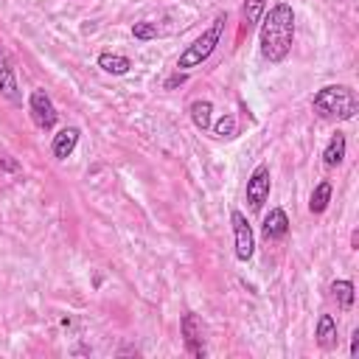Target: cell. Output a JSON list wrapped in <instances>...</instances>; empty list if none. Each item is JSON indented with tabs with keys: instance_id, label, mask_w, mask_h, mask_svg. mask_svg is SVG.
<instances>
[{
	"instance_id": "6da1fadb",
	"label": "cell",
	"mask_w": 359,
	"mask_h": 359,
	"mask_svg": "<svg viewBox=\"0 0 359 359\" xmlns=\"http://www.w3.org/2000/svg\"><path fill=\"white\" fill-rule=\"evenodd\" d=\"M261 31H258V48L261 56L272 65L283 62L292 50L294 42V11L289 3H275L261 20Z\"/></svg>"
},
{
	"instance_id": "7a4b0ae2",
	"label": "cell",
	"mask_w": 359,
	"mask_h": 359,
	"mask_svg": "<svg viewBox=\"0 0 359 359\" xmlns=\"http://www.w3.org/2000/svg\"><path fill=\"white\" fill-rule=\"evenodd\" d=\"M311 109L323 121H351L359 112V98L356 90H351L348 84H325L314 93Z\"/></svg>"
},
{
	"instance_id": "3957f363",
	"label": "cell",
	"mask_w": 359,
	"mask_h": 359,
	"mask_svg": "<svg viewBox=\"0 0 359 359\" xmlns=\"http://www.w3.org/2000/svg\"><path fill=\"white\" fill-rule=\"evenodd\" d=\"M224 22H227V14H216L213 17V22L180 53V59H177V70H191V67H199L213 50H216V45L222 42V34H224Z\"/></svg>"
},
{
	"instance_id": "277c9868",
	"label": "cell",
	"mask_w": 359,
	"mask_h": 359,
	"mask_svg": "<svg viewBox=\"0 0 359 359\" xmlns=\"http://www.w3.org/2000/svg\"><path fill=\"white\" fill-rule=\"evenodd\" d=\"M28 115H31L34 126L42 129V132H50L59 121V112H56V107H53V101L45 90H34L28 95Z\"/></svg>"
},
{
	"instance_id": "5b68a950",
	"label": "cell",
	"mask_w": 359,
	"mask_h": 359,
	"mask_svg": "<svg viewBox=\"0 0 359 359\" xmlns=\"http://www.w3.org/2000/svg\"><path fill=\"white\" fill-rule=\"evenodd\" d=\"M230 222H233V236H236V258L238 261H250L252 252H255L252 227H250V222H247V216L241 210H233L230 213Z\"/></svg>"
},
{
	"instance_id": "8992f818",
	"label": "cell",
	"mask_w": 359,
	"mask_h": 359,
	"mask_svg": "<svg viewBox=\"0 0 359 359\" xmlns=\"http://www.w3.org/2000/svg\"><path fill=\"white\" fill-rule=\"evenodd\" d=\"M269 165H255V171L250 174L247 180V202H250V210H261L264 202L269 199Z\"/></svg>"
},
{
	"instance_id": "52a82bcc",
	"label": "cell",
	"mask_w": 359,
	"mask_h": 359,
	"mask_svg": "<svg viewBox=\"0 0 359 359\" xmlns=\"http://www.w3.org/2000/svg\"><path fill=\"white\" fill-rule=\"evenodd\" d=\"M180 331H182V339H185V351L196 359H202L208 351H205V337H202V323L194 311H185L182 320H180Z\"/></svg>"
},
{
	"instance_id": "ba28073f",
	"label": "cell",
	"mask_w": 359,
	"mask_h": 359,
	"mask_svg": "<svg viewBox=\"0 0 359 359\" xmlns=\"http://www.w3.org/2000/svg\"><path fill=\"white\" fill-rule=\"evenodd\" d=\"M0 95L11 104H22V93H20V84H17V76H14V65H11V56L0 48Z\"/></svg>"
},
{
	"instance_id": "9c48e42d",
	"label": "cell",
	"mask_w": 359,
	"mask_h": 359,
	"mask_svg": "<svg viewBox=\"0 0 359 359\" xmlns=\"http://www.w3.org/2000/svg\"><path fill=\"white\" fill-rule=\"evenodd\" d=\"M79 126H65V129H59L56 135H53V143H50V151H53V157L56 160H67L73 151H76V146H79Z\"/></svg>"
},
{
	"instance_id": "30bf717a",
	"label": "cell",
	"mask_w": 359,
	"mask_h": 359,
	"mask_svg": "<svg viewBox=\"0 0 359 359\" xmlns=\"http://www.w3.org/2000/svg\"><path fill=\"white\" fill-rule=\"evenodd\" d=\"M261 233H264V238H283L289 233V216H286V210L283 208H272L264 216Z\"/></svg>"
},
{
	"instance_id": "8fae6325",
	"label": "cell",
	"mask_w": 359,
	"mask_h": 359,
	"mask_svg": "<svg viewBox=\"0 0 359 359\" xmlns=\"http://www.w3.org/2000/svg\"><path fill=\"white\" fill-rule=\"evenodd\" d=\"M314 337H317V345H320L323 351H331V348H337V320H334L331 314H320Z\"/></svg>"
},
{
	"instance_id": "7c38bea8",
	"label": "cell",
	"mask_w": 359,
	"mask_h": 359,
	"mask_svg": "<svg viewBox=\"0 0 359 359\" xmlns=\"http://www.w3.org/2000/svg\"><path fill=\"white\" fill-rule=\"evenodd\" d=\"M188 112H191V121H194V126H196L199 132L210 129V123H213V104H210L208 98H196V101L188 107Z\"/></svg>"
},
{
	"instance_id": "4fadbf2b",
	"label": "cell",
	"mask_w": 359,
	"mask_h": 359,
	"mask_svg": "<svg viewBox=\"0 0 359 359\" xmlns=\"http://www.w3.org/2000/svg\"><path fill=\"white\" fill-rule=\"evenodd\" d=\"M98 67L109 76H123V73H129L132 59L121 56V53H98Z\"/></svg>"
},
{
	"instance_id": "5bb4252c",
	"label": "cell",
	"mask_w": 359,
	"mask_h": 359,
	"mask_svg": "<svg viewBox=\"0 0 359 359\" xmlns=\"http://www.w3.org/2000/svg\"><path fill=\"white\" fill-rule=\"evenodd\" d=\"M345 135L342 132H337L331 140H328V146H325V151H323V163L328 165V168H334V165H339L342 160H345Z\"/></svg>"
},
{
	"instance_id": "9a60e30c",
	"label": "cell",
	"mask_w": 359,
	"mask_h": 359,
	"mask_svg": "<svg viewBox=\"0 0 359 359\" xmlns=\"http://www.w3.org/2000/svg\"><path fill=\"white\" fill-rule=\"evenodd\" d=\"M328 202H331V182L323 180V182H317V188L309 196V210L311 213H323L328 208Z\"/></svg>"
},
{
	"instance_id": "2e32d148",
	"label": "cell",
	"mask_w": 359,
	"mask_h": 359,
	"mask_svg": "<svg viewBox=\"0 0 359 359\" xmlns=\"http://www.w3.org/2000/svg\"><path fill=\"white\" fill-rule=\"evenodd\" d=\"M264 8H266V0H244V6H241L244 28H252L264 17Z\"/></svg>"
},
{
	"instance_id": "e0dca14e",
	"label": "cell",
	"mask_w": 359,
	"mask_h": 359,
	"mask_svg": "<svg viewBox=\"0 0 359 359\" xmlns=\"http://www.w3.org/2000/svg\"><path fill=\"white\" fill-rule=\"evenodd\" d=\"M331 297H334L342 309H351V306H353V283H351V280H334V283H331Z\"/></svg>"
},
{
	"instance_id": "ac0fdd59",
	"label": "cell",
	"mask_w": 359,
	"mask_h": 359,
	"mask_svg": "<svg viewBox=\"0 0 359 359\" xmlns=\"http://www.w3.org/2000/svg\"><path fill=\"white\" fill-rule=\"evenodd\" d=\"M216 137H236V118L233 115H222L216 123H210Z\"/></svg>"
},
{
	"instance_id": "d6986e66",
	"label": "cell",
	"mask_w": 359,
	"mask_h": 359,
	"mask_svg": "<svg viewBox=\"0 0 359 359\" xmlns=\"http://www.w3.org/2000/svg\"><path fill=\"white\" fill-rule=\"evenodd\" d=\"M132 36H135V39H143V42H146V39H154V36H157V25H154V22H146V20H143V22H135V25H132Z\"/></svg>"
},
{
	"instance_id": "ffe728a7",
	"label": "cell",
	"mask_w": 359,
	"mask_h": 359,
	"mask_svg": "<svg viewBox=\"0 0 359 359\" xmlns=\"http://www.w3.org/2000/svg\"><path fill=\"white\" fill-rule=\"evenodd\" d=\"M182 81H185V73H182V70H177V73H174V76H171V79L165 81V87L171 90V87H177V84H182Z\"/></svg>"
},
{
	"instance_id": "44dd1931",
	"label": "cell",
	"mask_w": 359,
	"mask_h": 359,
	"mask_svg": "<svg viewBox=\"0 0 359 359\" xmlns=\"http://www.w3.org/2000/svg\"><path fill=\"white\" fill-rule=\"evenodd\" d=\"M351 356L353 359L359 356V331H353V337H351Z\"/></svg>"
}]
</instances>
